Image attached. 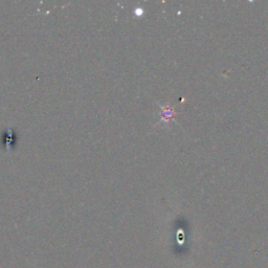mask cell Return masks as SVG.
Segmentation results:
<instances>
[{"mask_svg": "<svg viewBox=\"0 0 268 268\" xmlns=\"http://www.w3.org/2000/svg\"><path fill=\"white\" fill-rule=\"evenodd\" d=\"M176 115L177 113L174 111V107L169 103L160 107V118H162V121L166 122L167 124H170L173 120H175Z\"/></svg>", "mask_w": 268, "mask_h": 268, "instance_id": "obj_1", "label": "cell"}]
</instances>
